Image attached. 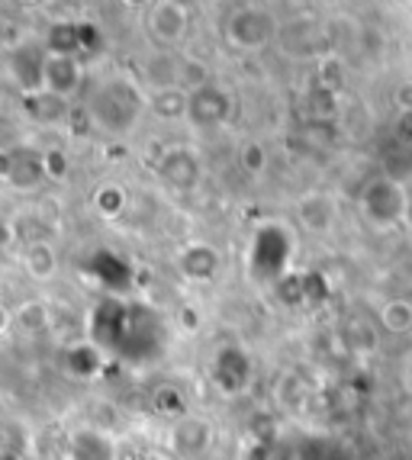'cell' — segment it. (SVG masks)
Here are the masks:
<instances>
[{"label": "cell", "mask_w": 412, "mask_h": 460, "mask_svg": "<svg viewBox=\"0 0 412 460\" xmlns=\"http://www.w3.org/2000/svg\"><path fill=\"white\" fill-rule=\"evenodd\" d=\"M87 335L100 351L116 354L130 364H146L168 345V329L152 306L139 299H122L116 293L94 303L87 315Z\"/></svg>", "instance_id": "obj_1"}, {"label": "cell", "mask_w": 412, "mask_h": 460, "mask_svg": "<svg viewBox=\"0 0 412 460\" xmlns=\"http://www.w3.org/2000/svg\"><path fill=\"white\" fill-rule=\"evenodd\" d=\"M148 110V93L139 87L136 77L107 75L87 91L85 97V116L87 123L103 136H130Z\"/></svg>", "instance_id": "obj_2"}, {"label": "cell", "mask_w": 412, "mask_h": 460, "mask_svg": "<svg viewBox=\"0 0 412 460\" xmlns=\"http://www.w3.org/2000/svg\"><path fill=\"white\" fill-rule=\"evenodd\" d=\"M358 213L371 229L390 232L409 223L412 197L406 184L393 174H374L358 193Z\"/></svg>", "instance_id": "obj_3"}, {"label": "cell", "mask_w": 412, "mask_h": 460, "mask_svg": "<svg viewBox=\"0 0 412 460\" xmlns=\"http://www.w3.org/2000/svg\"><path fill=\"white\" fill-rule=\"evenodd\" d=\"M291 258H293V235L287 226L281 223H264L258 226L252 238V252H248V264L258 280H274L281 284L283 277L291 274Z\"/></svg>", "instance_id": "obj_4"}, {"label": "cell", "mask_w": 412, "mask_h": 460, "mask_svg": "<svg viewBox=\"0 0 412 460\" xmlns=\"http://www.w3.org/2000/svg\"><path fill=\"white\" fill-rule=\"evenodd\" d=\"M277 36V16L267 7L258 4H245L236 7L226 20H222V39L238 52H258V49L271 46Z\"/></svg>", "instance_id": "obj_5"}, {"label": "cell", "mask_w": 412, "mask_h": 460, "mask_svg": "<svg viewBox=\"0 0 412 460\" xmlns=\"http://www.w3.org/2000/svg\"><path fill=\"white\" fill-rule=\"evenodd\" d=\"M210 380L219 393L226 396H242L255 380V361L252 354L245 351L242 345L229 341V345H219L210 361Z\"/></svg>", "instance_id": "obj_6"}, {"label": "cell", "mask_w": 412, "mask_h": 460, "mask_svg": "<svg viewBox=\"0 0 412 460\" xmlns=\"http://www.w3.org/2000/svg\"><path fill=\"white\" fill-rule=\"evenodd\" d=\"M0 174H4V184L16 193H32L46 184V152H36L30 146L7 148L4 152V162H0Z\"/></svg>", "instance_id": "obj_7"}, {"label": "cell", "mask_w": 412, "mask_h": 460, "mask_svg": "<svg viewBox=\"0 0 412 460\" xmlns=\"http://www.w3.org/2000/svg\"><path fill=\"white\" fill-rule=\"evenodd\" d=\"M146 32L155 46H181L187 39V30H191V10L184 0H158L155 7L146 10Z\"/></svg>", "instance_id": "obj_8"}, {"label": "cell", "mask_w": 412, "mask_h": 460, "mask_svg": "<svg viewBox=\"0 0 412 460\" xmlns=\"http://www.w3.org/2000/svg\"><path fill=\"white\" fill-rule=\"evenodd\" d=\"M236 113V97L222 84L210 81L206 87L191 93V110H187V123L197 129H219Z\"/></svg>", "instance_id": "obj_9"}, {"label": "cell", "mask_w": 412, "mask_h": 460, "mask_svg": "<svg viewBox=\"0 0 412 460\" xmlns=\"http://www.w3.org/2000/svg\"><path fill=\"white\" fill-rule=\"evenodd\" d=\"M158 177L171 190L177 193H191L203 177V164H200L197 148L191 146H171L161 152L158 158Z\"/></svg>", "instance_id": "obj_10"}, {"label": "cell", "mask_w": 412, "mask_h": 460, "mask_svg": "<svg viewBox=\"0 0 412 460\" xmlns=\"http://www.w3.org/2000/svg\"><path fill=\"white\" fill-rule=\"evenodd\" d=\"M168 445L181 457H203L213 447V425L200 415H177L168 429Z\"/></svg>", "instance_id": "obj_11"}, {"label": "cell", "mask_w": 412, "mask_h": 460, "mask_svg": "<svg viewBox=\"0 0 412 460\" xmlns=\"http://www.w3.org/2000/svg\"><path fill=\"white\" fill-rule=\"evenodd\" d=\"M46 58L49 49L42 46H16L13 52L7 55V75L23 97L42 91V71H46Z\"/></svg>", "instance_id": "obj_12"}, {"label": "cell", "mask_w": 412, "mask_h": 460, "mask_svg": "<svg viewBox=\"0 0 412 460\" xmlns=\"http://www.w3.org/2000/svg\"><path fill=\"white\" fill-rule=\"evenodd\" d=\"M81 87H85V65H81V58L49 55L46 71H42V91L52 93V97L71 100L81 93Z\"/></svg>", "instance_id": "obj_13"}, {"label": "cell", "mask_w": 412, "mask_h": 460, "mask_svg": "<svg viewBox=\"0 0 412 460\" xmlns=\"http://www.w3.org/2000/svg\"><path fill=\"white\" fill-rule=\"evenodd\" d=\"M222 268V254L210 242H187L177 252V270L187 284H210Z\"/></svg>", "instance_id": "obj_14"}, {"label": "cell", "mask_w": 412, "mask_h": 460, "mask_svg": "<svg viewBox=\"0 0 412 460\" xmlns=\"http://www.w3.org/2000/svg\"><path fill=\"white\" fill-rule=\"evenodd\" d=\"M297 219L306 232L313 235H328L338 223V203L326 190H306L297 199Z\"/></svg>", "instance_id": "obj_15"}, {"label": "cell", "mask_w": 412, "mask_h": 460, "mask_svg": "<svg viewBox=\"0 0 412 460\" xmlns=\"http://www.w3.org/2000/svg\"><path fill=\"white\" fill-rule=\"evenodd\" d=\"M65 460H116V438L97 425L75 429L65 441Z\"/></svg>", "instance_id": "obj_16"}, {"label": "cell", "mask_w": 412, "mask_h": 460, "mask_svg": "<svg viewBox=\"0 0 412 460\" xmlns=\"http://www.w3.org/2000/svg\"><path fill=\"white\" fill-rule=\"evenodd\" d=\"M297 460H358L352 441L332 431H309L297 438Z\"/></svg>", "instance_id": "obj_17"}, {"label": "cell", "mask_w": 412, "mask_h": 460, "mask_svg": "<svg viewBox=\"0 0 412 460\" xmlns=\"http://www.w3.org/2000/svg\"><path fill=\"white\" fill-rule=\"evenodd\" d=\"M381 332L383 329L377 325V319H367V315L354 313L342 323L338 338H342V345L348 348V351L371 354V351H377V345H381Z\"/></svg>", "instance_id": "obj_18"}, {"label": "cell", "mask_w": 412, "mask_h": 460, "mask_svg": "<svg viewBox=\"0 0 412 460\" xmlns=\"http://www.w3.org/2000/svg\"><path fill=\"white\" fill-rule=\"evenodd\" d=\"M23 268L32 280H52L58 274V252L49 238H30L23 248Z\"/></svg>", "instance_id": "obj_19"}, {"label": "cell", "mask_w": 412, "mask_h": 460, "mask_svg": "<svg viewBox=\"0 0 412 460\" xmlns=\"http://www.w3.org/2000/svg\"><path fill=\"white\" fill-rule=\"evenodd\" d=\"M148 110H152L158 119H165V123L187 119L191 91H184V87H161V91H152L148 93Z\"/></svg>", "instance_id": "obj_20"}, {"label": "cell", "mask_w": 412, "mask_h": 460, "mask_svg": "<svg viewBox=\"0 0 412 460\" xmlns=\"http://www.w3.org/2000/svg\"><path fill=\"white\" fill-rule=\"evenodd\" d=\"M49 55H71L81 58L85 52V39H81V20H55L46 32Z\"/></svg>", "instance_id": "obj_21"}, {"label": "cell", "mask_w": 412, "mask_h": 460, "mask_svg": "<svg viewBox=\"0 0 412 460\" xmlns=\"http://www.w3.org/2000/svg\"><path fill=\"white\" fill-rule=\"evenodd\" d=\"M23 110H26V116H30V119H36V123H42V126L65 123V119L71 116L68 100L52 97V93H46V91L23 97Z\"/></svg>", "instance_id": "obj_22"}, {"label": "cell", "mask_w": 412, "mask_h": 460, "mask_svg": "<svg viewBox=\"0 0 412 460\" xmlns=\"http://www.w3.org/2000/svg\"><path fill=\"white\" fill-rule=\"evenodd\" d=\"M65 370L77 380H94L103 370V351H100L94 341H85V345H75L65 351Z\"/></svg>", "instance_id": "obj_23"}, {"label": "cell", "mask_w": 412, "mask_h": 460, "mask_svg": "<svg viewBox=\"0 0 412 460\" xmlns=\"http://www.w3.org/2000/svg\"><path fill=\"white\" fill-rule=\"evenodd\" d=\"M377 325H381L387 335H409L412 332V303L406 296L387 299V303L377 309Z\"/></svg>", "instance_id": "obj_24"}, {"label": "cell", "mask_w": 412, "mask_h": 460, "mask_svg": "<svg viewBox=\"0 0 412 460\" xmlns=\"http://www.w3.org/2000/svg\"><path fill=\"white\" fill-rule=\"evenodd\" d=\"M13 323L23 335H42V332L52 325V309H49L42 299H26V303L16 306Z\"/></svg>", "instance_id": "obj_25"}, {"label": "cell", "mask_w": 412, "mask_h": 460, "mask_svg": "<svg viewBox=\"0 0 412 460\" xmlns=\"http://www.w3.org/2000/svg\"><path fill=\"white\" fill-rule=\"evenodd\" d=\"M94 213L100 216V219H120L122 213H126V207H130V193H126V187L122 184H100L97 190H94Z\"/></svg>", "instance_id": "obj_26"}, {"label": "cell", "mask_w": 412, "mask_h": 460, "mask_svg": "<svg viewBox=\"0 0 412 460\" xmlns=\"http://www.w3.org/2000/svg\"><path fill=\"white\" fill-rule=\"evenodd\" d=\"M345 84H348V65H345V58L336 52H326L316 62V87H322L328 93H342Z\"/></svg>", "instance_id": "obj_27"}, {"label": "cell", "mask_w": 412, "mask_h": 460, "mask_svg": "<svg viewBox=\"0 0 412 460\" xmlns=\"http://www.w3.org/2000/svg\"><path fill=\"white\" fill-rule=\"evenodd\" d=\"M283 445L287 441H281V438H261V441H255L248 447V457L245 460H297V441L287 451H283Z\"/></svg>", "instance_id": "obj_28"}, {"label": "cell", "mask_w": 412, "mask_h": 460, "mask_svg": "<svg viewBox=\"0 0 412 460\" xmlns=\"http://www.w3.org/2000/svg\"><path fill=\"white\" fill-rule=\"evenodd\" d=\"M306 113L313 116L316 123H328L338 113V93H328L322 87H316L313 93H306Z\"/></svg>", "instance_id": "obj_29"}, {"label": "cell", "mask_w": 412, "mask_h": 460, "mask_svg": "<svg viewBox=\"0 0 412 460\" xmlns=\"http://www.w3.org/2000/svg\"><path fill=\"white\" fill-rule=\"evenodd\" d=\"M267 162H271V155H267L264 142H245L242 152H238V164L248 177H261L267 171Z\"/></svg>", "instance_id": "obj_30"}, {"label": "cell", "mask_w": 412, "mask_h": 460, "mask_svg": "<svg viewBox=\"0 0 412 460\" xmlns=\"http://www.w3.org/2000/svg\"><path fill=\"white\" fill-rule=\"evenodd\" d=\"M177 84L184 91H200V87L210 84V75H206V65L197 62V58H184L181 62V75H177Z\"/></svg>", "instance_id": "obj_31"}, {"label": "cell", "mask_w": 412, "mask_h": 460, "mask_svg": "<svg viewBox=\"0 0 412 460\" xmlns=\"http://www.w3.org/2000/svg\"><path fill=\"white\" fill-rule=\"evenodd\" d=\"M46 174L49 181H65L71 174L68 155L61 152V148H46Z\"/></svg>", "instance_id": "obj_32"}, {"label": "cell", "mask_w": 412, "mask_h": 460, "mask_svg": "<svg viewBox=\"0 0 412 460\" xmlns=\"http://www.w3.org/2000/svg\"><path fill=\"white\" fill-rule=\"evenodd\" d=\"M393 132H397V138L406 148H412V113H399L397 123H393Z\"/></svg>", "instance_id": "obj_33"}, {"label": "cell", "mask_w": 412, "mask_h": 460, "mask_svg": "<svg viewBox=\"0 0 412 460\" xmlns=\"http://www.w3.org/2000/svg\"><path fill=\"white\" fill-rule=\"evenodd\" d=\"M393 100H397L399 113H412V81H403L397 87V93H393Z\"/></svg>", "instance_id": "obj_34"}, {"label": "cell", "mask_w": 412, "mask_h": 460, "mask_svg": "<svg viewBox=\"0 0 412 460\" xmlns=\"http://www.w3.org/2000/svg\"><path fill=\"white\" fill-rule=\"evenodd\" d=\"M81 39H85V52H94V49L100 46L97 26H91V23H85V20H81Z\"/></svg>", "instance_id": "obj_35"}, {"label": "cell", "mask_w": 412, "mask_h": 460, "mask_svg": "<svg viewBox=\"0 0 412 460\" xmlns=\"http://www.w3.org/2000/svg\"><path fill=\"white\" fill-rule=\"evenodd\" d=\"M0 460H26V451H20V447H4Z\"/></svg>", "instance_id": "obj_36"}, {"label": "cell", "mask_w": 412, "mask_h": 460, "mask_svg": "<svg viewBox=\"0 0 412 460\" xmlns=\"http://www.w3.org/2000/svg\"><path fill=\"white\" fill-rule=\"evenodd\" d=\"M126 7H136V10H148V7H155L158 0H122Z\"/></svg>", "instance_id": "obj_37"}, {"label": "cell", "mask_w": 412, "mask_h": 460, "mask_svg": "<svg viewBox=\"0 0 412 460\" xmlns=\"http://www.w3.org/2000/svg\"><path fill=\"white\" fill-rule=\"evenodd\" d=\"M136 460H168V457H165V454H158V451H142Z\"/></svg>", "instance_id": "obj_38"}, {"label": "cell", "mask_w": 412, "mask_h": 460, "mask_svg": "<svg viewBox=\"0 0 412 460\" xmlns=\"http://www.w3.org/2000/svg\"><path fill=\"white\" fill-rule=\"evenodd\" d=\"M399 451H403V460H412V435L406 438V441H403V447H399Z\"/></svg>", "instance_id": "obj_39"}, {"label": "cell", "mask_w": 412, "mask_h": 460, "mask_svg": "<svg viewBox=\"0 0 412 460\" xmlns=\"http://www.w3.org/2000/svg\"><path fill=\"white\" fill-rule=\"evenodd\" d=\"M20 7H36V4H42V0H16Z\"/></svg>", "instance_id": "obj_40"}]
</instances>
